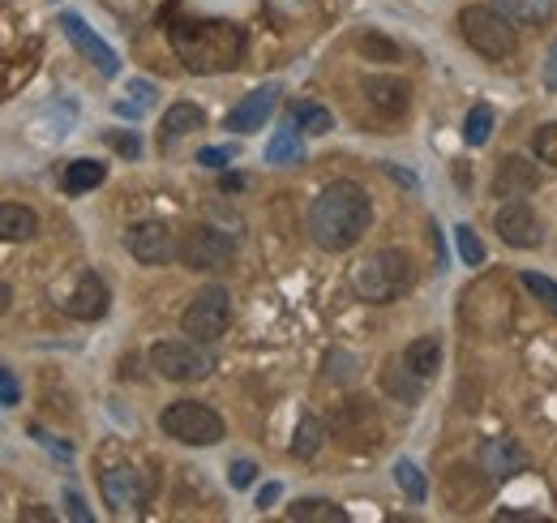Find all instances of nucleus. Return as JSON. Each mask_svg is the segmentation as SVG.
Masks as SVG:
<instances>
[{"label": "nucleus", "mask_w": 557, "mask_h": 523, "mask_svg": "<svg viewBox=\"0 0 557 523\" xmlns=\"http://www.w3.org/2000/svg\"><path fill=\"white\" fill-rule=\"evenodd\" d=\"M488 133H493V108H488V104H476V108L468 112V121H463V142H468V146H485Z\"/></svg>", "instance_id": "2f4dec72"}, {"label": "nucleus", "mask_w": 557, "mask_h": 523, "mask_svg": "<svg viewBox=\"0 0 557 523\" xmlns=\"http://www.w3.org/2000/svg\"><path fill=\"white\" fill-rule=\"evenodd\" d=\"M159 429H163L172 442H181V447H214V442H223V434H227L223 416H219L210 403H198V399H176V403H168V408L159 412Z\"/></svg>", "instance_id": "39448f33"}, {"label": "nucleus", "mask_w": 557, "mask_h": 523, "mask_svg": "<svg viewBox=\"0 0 557 523\" xmlns=\"http://www.w3.org/2000/svg\"><path fill=\"white\" fill-rule=\"evenodd\" d=\"M202 125H207V117H202L198 104H172L163 112V121H159V150H172L181 137H189V133L202 130Z\"/></svg>", "instance_id": "aec40b11"}, {"label": "nucleus", "mask_w": 557, "mask_h": 523, "mask_svg": "<svg viewBox=\"0 0 557 523\" xmlns=\"http://www.w3.org/2000/svg\"><path fill=\"white\" fill-rule=\"evenodd\" d=\"M108 309H112V292H108V283H103L95 270H82L77 283H73V292L65 296V314L77 318V323H99Z\"/></svg>", "instance_id": "ddd939ff"}, {"label": "nucleus", "mask_w": 557, "mask_h": 523, "mask_svg": "<svg viewBox=\"0 0 557 523\" xmlns=\"http://www.w3.org/2000/svg\"><path fill=\"white\" fill-rule=\"evenodd\" d=\"M227 472H232V489H249L258 481V463L253 459H236Z\"/></svg>", "instance_id": "58836bf2"}, {"label": "nucleus", "mask_w": 557, "mask_h": 523, "mask_svg": "<svg viewBox=\"0 0 557 523\" xmlns=\"http://www.w3.org/2000/svg\"><path fill=\"white\" fill-rule=\"evenodd\" d=\"M176 61L189 73H232L245 61V31L236 22H219V17H185L168 31Z\"/></svg>", "instance_id": "f03ea898"}, {"label": "nucleus", "mask_w": 557, "mask_h": 523, "mask_svg": "<svg viewBox=\"0 0 557 523\" xmlns=\"http://www.w3.org/2000/svg\"><path fill=\"white\" fill-rule=\"evenodd\" d=\"M395 485H399L412 502H424V498H429V481H424V472H420L412 459H399V463H395Z\"/></svg>", "instance_id": "7c9ffc66"}, {"label": "nucleus", "mask_w": 557, "mask_h": 523, "mask_svg": "<svg viewBox=\"0 0 557 523\" xmlns=\"http://www.w3.org/2000/svg\"><path fill=\"white\" fill-rule=\"evenodd\" d=\"M459 35L472 52H481L485 61H510L515 48H519V35H515V22L506 13H497L493 4H468L459 13Z\"/></svg>", "instance_id": "20e7f679"}, {"label": "nucleus", "mask_w": 557, "mask_h": 523, "mask_svg": "<svg viewBox=\"0 0 557 523\" xmlns=\"http://www.w3.org/2000/svg\"><path fill=\"white\" fill-rule=\"evenodd\" d=\"M417 288V262L404 250H373L364 262L351 266V292L364 305H391Z\"/></svg>", "instance_id": "7ed1b4c3"}, {"label": "nucleus", "mask_w": 557, "mask_h": 523, "mask_svg": "<svg viewBox=\"0 0 557 523\" xmlns=\"http://www.w3.org/2000/svg\"><path fill=\"white\" fill-rule=\"evenodd\" d=\"M335 438H344L348 447H377L382 442V416L369 399H344L335 412H331V425H326Z\"/></svg>", "instance_id": "6e6552de"}, {"label": "nucleus", "mask_w": 557, "mask_h": 523, "mask_svg": "<svg viewBox=\"0 0 557 523\" xmlns=\"http://www.w3.org/2000/svg\"><path fill=\"white\" fill-rule=\"evenodd\" d=\"M532 150H536L541 163L557 168V121H549V125H541V130L532 133Z\"/></svg>", "instance_id": "c9c22d12"}, {"label": "nucleus", "mask_w": 557, "mask_h": 523, "mask_svg": "<svg viewBox=\"0 0 557 523\" xmlns=\"http://www.w3.org/2000/svg\"><path fill=\"white\" fill-rule=\"evenodd\" d=\"M455 250H459V258L468 262V266H485V258H488V250L481 245V236H476L468 223L455 228Z\"/></svg>", "instance_id": "473e14b6"}, {"label": "nucleus", "mask_w": 557, "mask_h": 523, "mask_svg": "<svg viewBox=\"0 0 557 523\" xmlns=\"http://www.w3.org/2000/svg\"><path fill=\"white\" fill-rule=\"evenodd\" d=\"M287 520L296 523H348V511L326 502V498H300L287 507Z\"/></svg>", "instance_id": "393cba45"}, {"label": "nucleus", "mask_w": 557, "mask_h": 523, "mask_svg": "<svg viewBox=\"0 0 557 523\" xmlns=\"http://www.w3.org/2000/svg\"><path fill=\"white\" fill-rule=\"evenodd\" d=\"M326 378L351 382V378H356V356H348V352H331V356H326Z\"/></svg>", "instance_id": "e433bc0d"}, {"label": "nucleus", "mask_w": 557, "mask_h": 523, "mask_svg": "<svg viewBox=\"0 0 557 523\" xmlns=\"http://www.w3.org/2000/svg\"><path fill=\"white\" fill-rule=\"evenodd\" d=\"M481 467H485L493 481H510V476L528 472V455L519 451L515 438H485V447H481Z\"/></svg>", "instance_id": "6ab92c4d"}, {"label": "nucleus", "mask_w": 557, "mask_h": 523, "mask_svg": "<svg viewBox=\"0 0 557 523\" xmlns=\"http://www.w3.org/2000/svg\"><path fill=\"white\" fill-rule=\"evenodd\" d=\"M99 485H103V498H108L112 511H129V507H141V502L150 498V481L141 476L138 467H129V463L108 467V472L99 476Z\"/></svg>", "instance_id": "f3484780"}, {"label": "nucleus", "mask_w": 557, "mask_h": 523, "mask_svg": "<svg viewBox=\"0 0 557 523\" xmlns=\"http://www.w3.org/2000/svg\"><path fill=\"white\" fill-rule=\"evenodd\" d=\"M236 159V146H202L198 150V163L202 168H227Z\"/></svg>", "instance_id": "4c0bfd02"}, {"label": "nucleus", "mask_w": 557, "mask_h": 523, "mask_svg": "<svg viewBox=\"0 0 557 523\" xmlns=\"http://www.w3.org/2000/svg\"><path fill=\"white\" fill-rule=\"evenodd\" d=\"M125 250L141 266H168L172 258H181V241H176V232L163 219H141V223H134L129 236H125Z\"/></svg>", "instance_id": "1a4fd4ad"}, {"label": "nucleus", "mask_w": 557, "mask_h": 523, "mask_svg": "<svg viewBox=\"0 0 557 523\" xmlns=\"http://www.w3.org/2000/svg\"><path fill=\"white\" fill-rule=\"evenodd\" d=\"M125 90H129V99H116V117H125V121H138L141 112L154 104V86H150V82H141V77H134Z\"/></svg>", "instance_id": "c756f323"}, {"label": "nucleus", "mask_w": 557, "mask_h": 523, "mask_svg": "<svg viewBox=\"0 0 557 523\" xmlns=\"http://www.w3.org/2000/svg\"><path fill=\"white\" fill-rule=\"evenodd\" d=\"M292 121H296V130L309 133V137H322V133L335 130V117L322 104H292Z\"/></svg>", "instance_id": "c85d7f7f"}, {"label": "nucleus", "mask_w": 557, "mask_h": 523, "mask_svg": "<svg viewBox=\"0 0 557 523\" xmlns=\"http://www.w3.org/2000/svg\"><path fill=\"white\" fill-rule=\"evenodd\" d=\"M108 181V163H99V159H73L70 168H65V177H61V190L65 194H86V190H99Z\"/></svg>", "instance_id": "4be33fe9"}, {"label": "nucleus", "mask_w": 557, "mask_h": 523, "mask_svg": "<svg viewBox=\"0 0 557 523\" xmlns=\"http://www.w3.org/2000/svg\"><path fill=\"white\" fill-rule=\"evenodd\" d=\"M61 31L70 35L73 48H77L90 65L99 69L103 77H116V73H121V57H116V52H112V48H108V44H103V39H99L82 17H77V13H61Z\"/></svg>", "instance_id": "dca6fc26"}, {"label": "nucleus", "mask_w": 557, "mask_h": 523, "mask_svg": "<svg viewBox=\"0 0 557 523\" xmlns=\"http://www.w3.org/2000/svg\"><path fill=\"white\" fill-rule=\"evenodd\" d=\"M519 283H523V288H528V292H532L536 301H545V305H549V309H554V314H557V283H554V279H549V275H536V270H523V275H519Z\"/></svg>", "instance_id": "72a5a7b5"}, {"label": "nucleus", "mask_w": 557, "mask_h": 523, "mask_svg": "<svg viewBox=\"0 0 557 523\" xmlns=\"http://www.w3.org/2000/svg\"><path fill=\"white\" fill-rule=\"evenodd\" d=\"M0 394H4V408H17V378H13V369H0Z\"/></svg>", "instance_id": "79ce46f5"}, {"label": "nucleus", "mask_w": 557, "mask_h": 523, "mask_svg": "<svg viewBox=\"0 0 557 523\" xmlns=\"http://www.w3.org/2000/svg\"><path fill=\"white\" fill-rule=\"evenodd\" d=\"M150 369L168 382H202L214 374V356L202 339H159L150 348Z\"/></svg>", "instance_id": "423d86ee"}, {"label": "nucleus", "mask_w": 557, "mask_h": 523, "mask_svg": "<svg viewBox=\"0 0 557 523\" xmlns=\"http://www.w3.org/2000/svg\"><path fill=\"white\" fill-rule=\"evenodd\" d=\"M493 232H497L510 250H541V245H545V223H541V215H536L523 197L497 206V215H493Z\"/></svg>", "instance_id": "9b49d317"}, {"label": "nucleus", "mask_w": 557, "mask_h": 523, "mask_svg": "<svg viewBox=\"0 0 557 523\" xmlns=\"http://www.w3.org/2000/svg\"><path fill=\"white\" fill-rule=\"evenodd\" d=\"M497 13H506L515 26H549L557 13L554 0H493Z\"/></svg>", "instance_id": "412c9836"}, {"label": "nucleus", "mask_w": 557, "mask_h": 523, "mask_svg": "<svg viewBox=\"0 0 557 523\" xmlns=\"http://www.w3.org/2000/svg\"><path fill=\"white\" fill-rule=\"evenodd\" d=\"M300 159H305V142H300V133L292 130V125H283V130L271 133V142H267V163L287 168V163H300Z\"/></svg>", "instance_id": "a878e982"}, {"label": "nucleus", "mask_w": 557, "mask_h": 523, "mask_svg": "<svg viewBox=\"0 0 557 523\" xmlns=\"http://www.w3.org/2000/svg\"><path fill=\"white\" fill-rule=\"evenodd\" d=\"M35 232H39V215L30 206H17V202L0 206V236L4 241H30Z\"/></svg>", "instance_id": "5701e85b"}, {"label": "nucleus", "mask_w": 557, "mask_h": 523, "mask_svg": "<svg viewBox=\"0 0 557 523\" xmlns=\"http://www.w3.org/2000/svg\"><path fill=\"white\" fill-rule=\"evenodd\" d=\"M369 223H373V206H369V194L356 181H331L309 206V236L326 254L356 250L364 241Z\"/></svg>", "instance_id": "f257e3e1"}, {"label": "nucleus", "mask_w": 557, "mask_h": 523, "mask_svg": "<svg viewBox=\"0 0 557 523\" xmlns=\"http://www.w3.org/2000/svg\"><path fill=\"white\" fill-rule=\"evenodd\" d=\"M404 365L417 374V378H433L437 374V365H442V343L433 339V335H424V339H412L408 348H404Z\"/></svg>", "instance_id": "b1692460"}, {"label": "nucleus", "mask_w": 557, "mask_h": 523, "mask_svg": "<svg viewBox=\"0 0 557 523\" xmlns=\"http://www.w3.org/2000/svg\"><path fill=\"white\" fill-rule=\"evenodd\" d=\"M541 190V172L536 163H528L523 155H506L493 172V197H506V202H519V197L536 194Z\"/></svg>", "instance_id": "a211bd4d"}, {"label": "nucleus", "mask_w": 557, "mask_h": 523, "mask_svg": "<svg viewBox=\"0 0 557 523\" xmlns=\"http://www.w3.org/2000/svg\"><path fill=\"white\" fill-rule=\"evenodd\" d=\"M108 142H112L121 155H129V159H138L141 155V142L134 137V133H108Z\"/></svg>", "instance_id": "ea45409f"}, {"label": "nucleus", "mask_w": 557, "mask_h": 523, "mask_svg": "<svg viewBox=\"0 0 557 523\" xmlns=\"http://www.w3.org/2000/svg\"><path fill=\"white\" fill-rule=\"evenodd\" d=\"M326 434H331V429H326L318 416H300V425H296V434H292V459H313L322 451Z\"/></svg>", "instance_id": "bb28decb"}, {"label": "nucleus", "mask_w": 557, "mask_h": 523, "mask_svg": "<svg viewBox=\"0 0 557 523\" xmlns=\"http://www.w3.org/2000/svg\"><path fill=\"white\" fill-rule=\"evenodd\" d=\"M65 515L77 520V523L90 520V511H86V502H82V494H77V489H65Z\"/></svg>", "instance_id": "a19ab883"}, {"label": "nucleus", "mask_w": 557, "mask_h": 523, "mask_svg": "<svg viewBox=\"0 0 557 523\" xmlns=\"http://www.w3.org/2000/svg\"><path fill=\"white\" fill-rule=\"evenodd\" d=\"M420 382H424V378H417L408 365L399 369V361H386V369H382V387H386V394H395V399H404V403H417Z\"/></svg>", "instance_id": "cd10ccee"}, {"label": "nucleus", "mask_w": 557, "mask_h": 523, "mask_svg": "<svg viewBox=\"0 0 557 523\" xmlns=\"http://www.w3.org/2000/svg\"><path fill=\"white\" fill-rule=\"evenodd\" d=\"M278 498H283V485H278V481H271V485H262V489H258V511L275 507Z\"/></svg>", "instance_id": "37998d69"}, {"label": "nucleus", "mask_w": 557, "mask_h": 523, "mask_svg": "<svg viewBox=\"0 0 557 523\" xmlns=\"http://www.w3.org/2000/svg\"><path fill=\"white\" fill-rule=\"evenodd\" d=\"M493 485H497V481L488 476L485 467L455 463V467L446 472V481H442V498H446V507H450V511H476V507L488 498V489H493Z\"/></svg>", "instance_id": "f8f14e48"}, {"label": "nucleus", "mask_w": 557, "mask_h": 523, "mask_svg": "<svg viewBox=\"0 0 557 523\" xmlns=\"http://www.w3.org/2000/svg\"><path fill=\"white\" fill-rule=\"evenodd\" d=\"M360 95H364V104L377 108L386 121L404 117L408 104H412V86H408L404 77H391V73H369V77L360 82Z\"/></svg>", "instance_id": "2eb2a0df"}, {"label": "nucleus", "mask_w": 557, "mask_h": 523, "mask_svg": "<svg viewBox=\"0 0 557 523\" xmlns=\"http://www.w3.org/2000/svg\"><path fill=\"white\" fill-rule=\"evenodd\" d=\"M236 258V241L210 223H198L194 232H185L181 241V262L189 270H223L227 262Z\"/></svg>", "instance_id": "9d476101"}, {"label": "nucleus", "mask_w": 557, "mask_h": 523, "mask_svg": "<svg viewBox=\"0 0 557 523\" xmlns=\"http://www.w3.org/2000/svg\"><path fill=\"white\" fill-rule=\"evenodd\" d=\"M356 48H360V57H364V61H386V65L404 57V52H399V48H395L391 39H382V35H364V39H360Z\"/></svg>", "instance_id": "f704fd0d"}, {"label": "nucleus", "mask_w": 557, "mask_h": 523, "mask_svg": "<svg viewBox=\"0 0 557 523\" xmlns=\"http://www.w3.org/2000/svg\"><path fill=\"white\" fill-rule=\"evenodd\" d=\"M278 104V86L275 82H267V86H258V90H249L232 112H227V121H223V130L240 133V137H249V133H258L267 121H271V112H275Z\"/></svg>", "instance_id": "4468645a"}, {"label": "nucleus", "mask_w": 557, "mask_h": 523, "mask_svg": "<svg viewBox=\"0 0 557 523\" xmlns=\"http://www.w3.org/2000/svg\"><path fill=\"white\" fill-rule=\"evenodd\" d=\"M227 323H232V292L219 288V283L202 288V292L185 305V314H181V330H185L189 339H202V343L223 339Z\"/></svg>", "instance_id": "0eeeda50"}]
</instances>
